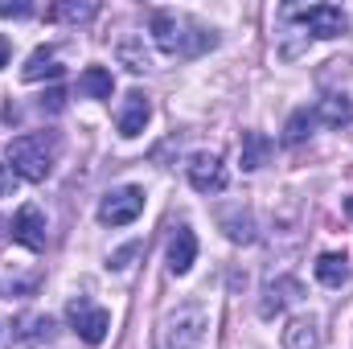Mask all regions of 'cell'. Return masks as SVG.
I'll return each mask as SVG.
<instances>
[{
    "instance_id": "cb8c5ba5",
    "label": "cell",
    "mask_w": 353,
    "mask_h": 349,
    "mask_svg": "<svg viewBox=\"0 0 353 349\" xmlns=\"http://www.w3.org/2000/svg\"><path fill=\"white\" fill-rule=\"evenodd\" d=\"M62 107H66V90H46V94H41V111H50V115H58V111H62Z\"/></svg>"
},
{
    "instance_id": "6da1fadb",
    "label": "cell",
    "mask_w": 353,
    "mask_h": 349,
    "mask_svg": "<svg viewBox=\"0 0 353 349\" xmlns=\"http://www.w3.org/2000/svg\"><path fill=\"white\" fill-rule=\"evenodd\" d=\"M54 161H58V136L54 132H29V136L8 140V165L25 181H46Z\"/></svg>"
},
{
    "instance_id": "603a6c76",
    "label": "cell",
    "mask_w": 353,
    "mask_h": 349,
    "mask_svg": "<svg viewBox=\"0 0 353 349\" xmlns=\"http://www.w3.org/2000/svg\"><path fill=\"white\" fill-rule=\"evenodd\" d=\"M0 17L4 21H25V17H33V4L29 0H0Z\"/></svg>"
},
{
    "instance_id": "8992f818",
    "label": "cell",
    "mask_w": 353,
    "mask_h": 349,
    "mask_svg": "<svg viewBox=\"0 0 353 349\" xmlns=\"http://www.w3.org/2000/svg\"><path fill=\"white\" fill-rule=\"evenodd\" d=\"M292 17L312 33V37H341L350 29V17L333 4H308V8H292Z\"/></svg>"
},
{
    "instance_id": "ba28073f",
    "label": "cell",
    "mask_w": 353,
    "mask_h": 349,
    "mask_svg": "<svg viewBox=\"0 0 353 349\" xmlns=\"http://www.w3.org/2000/svg\"><path fill=\"white\" fill-rule=\"evenodd\" d=\"M189 185H193L197 193H222V189H226V165H222V157L197 152V157L189 161Z\"/></svg>"
},
{
    "instance_id": "7402d4cb",
    "label": "cell",
    "mask_w": 353,
    "mask_h": 349,
    "mask_svg": "<svg viewBox=\"0 0 353 349\" xmlns=\"http://www.w3.org/2000/svg\"><path fill=\"white\" fill-rule=\"evenodd\" d=\"M94 12H99V4H90V0H83V4H74V0H62V4H54V8H50V17H58V21H74V25L90 21Z\"/></svg>"
},
{
    "instance_id": "4316f807",
    "label": "cell",
    "mask_w": 353,
    "mask_h": 349,
    "mask_svg": "<svg viewBox=\"0 0 353 349\" xmlns=\"http://www.w3.org/2000/svg\"><path fill=\"white\" fill-rule=\"evenodd\" d=\"M345 214H350V218H353V197H350V201H345Z\"/></svg>"
},
{
    "instance_id": "2e32d148",
    "label": "cell",
    "mask_w": 353,
    "mask_h": 349,
    "mask_svg": "<svg viewBox=\"0 0 353 349\" xmlns=\"http://www.w3.org/2000/svg\"><path fill=\"white\" fill-rule=\"evenodd\" d=\"M218 222H222V230H226V239H230V243H251V239H255V222H251V214H247L243 206L222 210V214H218Z\"/></svg>"
},
{
    "instance_id": "ffe728a7",
    "label": "cell",
    "mask_w": 353,
    "mask_h": 349,
    "mask_svg": "<svg viewBox=\"0 0 353 349\" xmlns=\"http://www.w3.org/2000/svg\"><path fill=\"white\" fill-rule=\"evenodd\" d=\"M115 58H119L132 74H140V70L152 66V58H148V50H144V37H123V41L115 46Z\"/></svg>"
},
{
    "instance_id": "4fadbf2b",
    "label": "cell",
    "mask_w": 353,
    "mask_h": 349,
    "mask_svg": "<svg viewBox=\"0 0 353 349\" xmlns=\"http://www.w3.org/2000/svg\"><path fill=\"white\" fill-rule=\"evenodd\" d=\"M197 259V235L189 226H176V235L169 239V271L173 275H185Z\"/></svg>"
},
{
    "instance_id": "7a4b0ae2",
    "label": "cell",
    "mask_w": 353,
    "mask_h": 349,
    "mask_svg": "<svg viewBox=\"0 0 353 349\" xmlns=\"http://www.w3.org/2000/svg\"><path fill=\"white\" fill-rule=\"evenodd\" d=\"M205 329H210L205 304H197V300L176 304L173 312H165V321L157 329V349H201Z\"/></svg>"
},
{
    "instance_id": "d4e9b609",
    "label": "cell",
    "mask_w": 353,
    "mask_h": 349,
    "mask_svg": "<svg viewBox=\"0 0 353 349\" xmlns=\"http://www.w3.org/2000/svg\"><path fill=\"white\" fill-rule=\"evenodd\" d=\"M12 189H17V173H12V165H0V197L12 193Z\"/></svg>"
},
{
    "instance_id": "484cf974",
    "label": "cell",
    "mask_w": 353,
    "mask_h": 349,
    "mask_svg": "<svg viewBox=\"0 0 353 349\" xmlns=\"http://www.w3.org/2000/svg\"><path fill=\"white\" fill-rule=\"evenodd\" d=\"M0 66H8V37L0 33Z\"/></svg>"
},
{
    "instance_id": "7c38bea8",
    "label": "cell",
    "mask_w": 353,
    "mask_h": 349,
    "mask_svg": "<svg viewBox=\"0 0 353 349\" xmlns=\"http://www.w3.org/2000/svg\"><path fill=\"white\" fill-rule=\"evenodd\" d=\"M312 115H316V123H325V128H350L353 123V99L350 94H325V99L312 107Z\"/></svg>"
},
{
    "instance_id": "44dd1931",
    "label": "cell",
    "mask_w": 353,
    "mask_h": 349,
    "mask_svg": "<svg viewBox=\"0 0 353 349\" xmlns=\"http://www.w3.org/2000/svg\"><path fill=\"white\" fill-rule=\"evenodd\" d=\"M312 128H316V115H312L308 107L292 111V115H288V123H283V144H304V140L312 136Z\"/></svg>"
},
{
    "instance_id": "9a60e30c",
    "label": "cell",
    "mask_w": 353,
    "mask_h": 349,
    "mask_svg": "<svg viewBox=\"0 0 353 349\" xmlns=\"http://www.w3.org/2000/svg\"><path fill=\"white\" fill-rule=\"evenodd\" d=\"M267 157H271V140H267L263 132H243V144H239V161H243V169H247V173L263 169Z\"/></svg>"
},
{
    "instance_id": "52a82bcc",
    "label": "cell",
    "mask_w": 353,
    "mask_h": 349,
    "mask_svg": "<svg viewBox=\"0 0 353 349\" xmlns=\"http://www.w3.org/2000/svg\"><path fill=\"white\" fill-rule=\"evenodd\" d=\"M41 283V267L33 263H21V259H4L0 263V296H33Z\"/></svg>"
},
{
    "instance_id": "ac0fdd59",
    "label": "cell",
    "mask_w": 353,
    "mask_h": 349,
    "mask_svg": "<svg viewBox=\"0 0 353 349\" xmlns=\"http://www.w3.org/2000/svg\"><path fill=\"white\" fill-rule=\"evenodd\" d=\"M316 279H321L325 288H341V283L350 279V259L337 255V251H325V255L316 259Z\"/></svg>"
},
{
    "instance_id": "3957f363",
    "label": "cell",
    "mask_w": 353,
    "mask_h": 349,
    "mask_svg": "<svg viewBox=\"0 0 353 349\" xmlns=\"http://www.w3.org/2000/svg\"><path fill=\"white\" fill-rule=\"evenodd\" d=\"M152 37L165 54H176V58H193L201 50H214L218 37L205 33V29H193L189 33V21L185 17H173V12H152Z\"/></svg>"
},
{
    "instance_id": "e0dca14e",
    "label": "cell",
    "mask_w": 353,
    "mask_h": 349,
    "mask_svg": "<svg viewBox=\"0 0 353 349\" xmlns=\"http://www.w3.org/2000/svg\"><path fill=\"white\" fill-rule=\"evenodd\" d=\"M283 346L288 349H321V329L312 317H296L288 329H283Z\"/></svg>"
},
{
    "instance_id": "9c48e42d",
    "label": "cell",
    "mask_w": 353,
    "mask_h": 349,
    "mask_svg": "<svg viewBox=\"0 0 353 349\" xmlns=\"http://www.w3.org/2000/svg\"><path fill=\"white\" fill-rule=\"evenodd\" d=\"M148 115H152V103H148V94H144V90H128V99H123V107H119V115H115V128H119V136H123V140H136V136L144 132Z\"/></svg>"
},
{
    "instance_id": "83f0119b",
    "label": "cell",
    "mask_w": 353,
    "mask_h": 349,
    "mask_svg": "<svg viewBox=\"0 0 353 349\" xmlns=\"http://www.w3.org/2000/svg\"><path fill=\"white\" fill-rule=\"evenodd\" d=\"M0 239H4V218H0Z\"/></svg>"
},
{
    "instance_id": "5b68a950",
    "label": "cell",
    "mask_w": 353,
    "mask_h": 349,
    "mask_svg": "<svg viewBox=\"0 0 353 349\" xmlns=\"http://www.w3.org/2000/svg\"><path fill=\"white\" fill-rule=\"evenodd\" d=\"M66 317H70L74 333H79L87 346H103V337H107V329H111V312H107V308L90 304L87 296H79V300H70Z\"/></svg>"
},
{
    "instance_id": "5bb4252c",
    "label": "cell",
    "mask_w": 353,
    "mask_h": 349,
    "mask_svg": "<svg viewBox=\"0 0 353 349\" xmlns=\"http://www.w3.org/2000/svg\"><path fill=\"white\" fill-rule=\"evenodd\" d=\"M62 74V66L54 62V46H37L33 54H29V62L21 66V79L25 83H37V79H58Z\"/></svg>"
},
{
    "instance_id": "277c9868",
    "label": "cell",
    "mask_w": 353,
    "mask_h": 349,
    "mask_svg": "<svg viewBox=\"0 0 353 349\" xmlns=\"http://www.w3.org/2000/svg\"><path fill=\"white\" fill-rule=\"evenodd\" d=\"M140 210H144V189L140 185H119L99 201V222L103 226H128V222L140 218Z\"/></svg>"
},
{
    "instance_id": "d6986e66",
    "label": "cell",
    "mask_w": 353,
    "mask_h": 349,
    "mask_svg": "<svg viewBox=\"0 0 353 349\" xmlns=\"http://www.w3.org/2000/svg\"><path fill=\"white\" fill-rule=\"evenodd\" d=\"M111 90H115V79H111L107 66H87V70H83L79 94H87V99H111Z\"/></svg>"
},
{
    "instance_id": "30bf717a",
    "label": "cell",
    "mask_w": 353,
    "mask_h": 349,
    "mask_svg": "<svg viewBox=\"0 0 353 349\" xmlns=\"http://www.w3.org/2000/svg\"><path fill=\"white\" fill-rule=\"evenodd\" d=\"M12 239L29 251H46V214L41 206H21L12 218Z\"/></svg>"
},
{
    "instance_id": "8fae6325",
    "label": "cell",
    "mask_w": 353,
    "mask_h": 349,
    "mask_svg": "<svg viewBox=\"0 0 353 349\" xmlns=\"http://www.w3.org/2000/svg\"><path fill=\"white\" fill-rule=\"evenodd\" d=\"M292 300H300V279H292V275H279V279H271L263 288V300H259V317L271 321V317H279Z\"/></svg>"
}]
</instances>
